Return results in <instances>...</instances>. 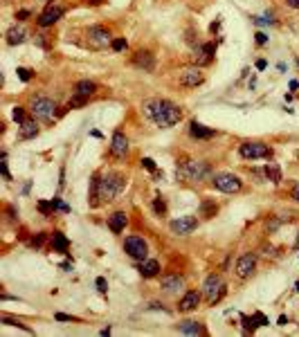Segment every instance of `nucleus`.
<instances>
[{"label": "nucleus", "mask_w": 299, "mask_h": 337, "mask_svg": "<svg viewBox=\"0 0 299 337\" xmlns=\"http://www.w3.org/2000/svg\"><path fill=\"white\" fill-rule=\"evenodd\" d=\"M254 317L259 319L261 326H268V324H270V322H268V317H265V315H261V313H254Z\"/></svg>", "instance_id": "43"}, {"label": "nucleus", "mask_w": 299, "mask_h": 337, "mask_svg": "<svg viewBox=\"0 0 299 337\" xmlns=\"http://www.w3.org/2000/svg\"><path fill=\"white\" fill-rule=\"evenodd\" d=\"M25 36H27V32H25L23 27H11V30L7 32V43L9 45H20L25 41Z\"/></svg>", "instance_id": "24"}, {"label": "nucleus", "mask_w": 299, "mask_h": 337, "mask_svg": "<svg viewBox=\"0 0 299 337\" xmlns=\"http://www.w3.org/2000/svg\"><path fill=\"white\" fill-rule=\"evenodd\" d=\"M263 176L268 178L270 182H275V185H277V182H281V169L277 164H268L263 169Z\"/></svg>", "instance_id": "26"}, {"label": "nucleus", "mask_w": 299, "mask_h": 337, "mask_svg": "<svg viewBox=\"0 0 299 337\" xmlns=\"http://www.w3.org/2000/svg\"><path fill=\"white\" fill-rule=\"evenodd\" d=\"M293 198H295V200L299 202V185H297V187H295V189H293Z\"/></svg>", "instance_id": "48"}, {"label": "nucleus", "mask_w": 299, "mask_h": 337, "mask_svg": "<svg viewBox=\"0 0 299 337\" xmlns=\"http://www.w3.org/2000/svg\"><path fill=\"white\" fill-rule=\"evenodd\" d=\"M95 90H97V83H95V81H79L77 86H74V93H77V95H84V97H90V95H95Z\"/></svg>", "instance_id": "25"}, {"label": "nucleus", "mask_w": 299, "mask_h": 337, "mask_svg": "<svg viewBox=\"0 0 299 337\" xmlns=\"http://www.w3.org/2000/svg\"><path fill=\"white\" fill-rule=\"evenodd\" d=\"M169 227H171L173 234L185 236V234H192V232L196 230V227H198V220L194 218V216H182V218L171 220V223H169Z\"/></svg>", "instance_id": "10"}, {"label": "nucleus", "mask_w": 299, "mask_h": 337, "mask_svg": "<svg viewBox=\"0 0 299 337\" xmlns=\"http://www.w3.org/2000/svg\"><path fill=\"white\" fill-rule=\"evenodd\" d=\"M297 245H299V236H297Z\"/></svg>", "instance_id": "52"}, {"label": "nucleus", "mask_w": 299, "mask_h": 337, "mask_svg": "<svg viewBox=\"0 0 299 337\" xmlns=\"http://www.w3.org/2000/svg\"><path fill=\"white\" fill-rule=\"evenodd\" d=\"M211 182H214V187L218 191H223V193H236V191H241V187H243L241 178L234 176V173H218V176L211 178Z\"/></svg>", "instance_id": "7"}, {"label": "nucleus", "mask_w": 299, "mask_h": 337, "mask_svg": "<svg viewBox=\"0 0 299 337\" xmlns=\"http://www.w3.org/2000/svg\"><path fill=\"white\" fill-rule=\"evenodd\" d=\"M11 117H14V122H16V124H23V122H25V112H23V108L16 106V108H14V112H11Z\"/></svg>", "instance_id": "34"}, {"label": "nucleus", "mask_w": 299, "mask_h": 337, "mask_svg": "<svg viewBox=\"0 0 299 337\" xmlns=\"http://www.w3.org/2000/svg\"><path fill=\"white\" fill-rule=\"evenodd\" d=\"M126 187V178L122 173H108L99 180V202H110L115 200Z\"/></svg>", "instance_id": "2"}, {"label": "nucleus", "mask_w": 299, "mask_h": 337, "mask_svg": "<svg viewBox=\"0 0 299 337\" xmlns=\"http://www.w3.org/2000/svg\"><path fill=\"white\" fill-rule=\"evenodd\" d=\"M126 151H128V140H126V135H124L122 131H117L113 135V140H110V155L124 157L126 155Z\"/></svg>", "instance_id": "15"}, {"label": "nucleus", "mask_w": 299, "mask_h": 337, "mask_svg": "<svg viewBox=\"0 0 299 337\" xmlns=\"http://www.w3.org/2000/svg\"><path fill=\"white\" fill-rule=\"evenodd\" d=\"M202 81H205V77H202L200 68H187L185 72L180 74V83L185 86V88H196V86H200Z\"/></svg>", "instance_id": "14"}, {"label": "nucleus", "mask_w": 299, "mask_h": 337, "mask_svg": "<svg viewBox=\"0 0 299 337\" xmlns=\"http://www.w3.org/2000/svg\"><path fill=\"white\" fill-rule=\"evenodd\" d=\"M128 218L124 211H115L113 216H110V220H108V225H110V230L115 232V234H119V232H124V227H126Z\"/></svg>", "instance_id": "21"}, {"label": "nucleus", "mask_w": 299, "mask_h": 337, "mask_svg": "<svg viewBox=\"0 0 299 337\" xmlns=\"http://www.w3.org/2000/svg\"><path fill=\"white\" fill-rule=\"evenodd\" d=\"M86 39H88V43L93 45V48H106L108 43H113V41H110V32H108L106 27H101V25H93V27H88Z\"/></svg>", "instance_id": "9"}, {"label": "nucleus", "mask_w": 299, "mask_h": 337, "mask_svg": "<svg viewBox=\"0 0 299 337\" xmlns=\"http://www.w3.org/2000/svg\"><path fill=\"white\" fill-rule=\"evenodd\" d=\"M178 331H180L182 335H205V328L198 322H182L180 326H178Z\"/></svg>", "instance_id": "22"}, {"label": "nucleus", "mask_w": 299, "mask_h": 337, "mask_svg": "<svg viewBox=\"0 0 299 337\" xmlns=\"http://www.w3.org/2000/svg\"><path fill=\"white\" fill-rule=\"evenodd\" d=\"M16 18H18V20H27V18H30V11H27V9H20L18 14H16Z\"/></svg>", "instance_id": "44"}, {"label": "nucleus", "mask_w": 299, "mask_h": 337, "mask_svg": "<svg viewBox=\"0 0 299 337\" xmlns=\"http://www.w3.org/2000/svg\"><path fill=\"white\" fill-rule=\"evenodd\" d=\"M110 48H113V52H124V49L128 48V43L124 39H115L113 43H110Z\"/></svg>", "instance_id": "33"}, {"label": "nucleus", "mask_w": 299, "mask_h": 337, "mask_svg": "<svg viewBox=\"0 0 299 337\" xmlns=\"http://www.w3.org/2000/svg\"><path fill=\"white\" fill-rule=\"evenodd\" d=\"M189 135L196 137V140H209V137H214V131H211V128H205L198 122H192L189 124Z\"/></svg>", "instance_id": "19"}, {"label": "nucleus", "mask_w": 299, "mask_h": 337, "mask_svg": "<svg viewBox=\"0 0 299 337\" xmlns=\"http://www.w3.org/2000/svg\"><path fill=\"white\" fill-rule=\"evenodd\" d=\"M279 223H281V220H279V218H272V220H270V223H268V225H265V227H268V230H270V232H275V230H277V227H279Z\"/></svg>", "instance_id": "42"}, {"label": "nucleus", "mask_w": 299, "mask_h": 337, "mask_svg": "<svg viewBox=\"0 0 299 337\" xmlns=\"http://www.w3.org/2000/svg\"><path fill=\"white\" fill-rule=\"evenodd\" d=\"M295 290H297V292H299V284H297V286H295Z\"/></svg>", "instance_id": "51"}, {"label": "nucleus", "mask_w": 299, "mask_h": 337, "mask_svg": "<svg viewBox=\"0 0 299 337\" xmlns=\"http://www.w3.org/2000/svg\"><path fill=\"white\" fill-rule=\"evenodd\" d=\"M97 288H99V292H106L108 284H106V279L103 277H97Z\"/></svg>", "instance_id": "39"}, {"label": "nucleus", "mask_w": 299, "mask_h": 337, "mask_svg": "<svg viewBox=\"0 0 299 337\" xmlns=\"http://www.w3.org/2000/svg\"><path fill=\"white\" fill-rule=\"evenodd\" d=\"M142 166H144V169H147V171L155 173V162H153L151 157H144V160H142Z\"/></svg>", "instance_id": "36"}, {"label": "nucleus", "mask_w": 299, "mask_h": 337, "mask_svg": "<svg viewBox=\"0 0 299 337\" xmlns=\"http://www.w3.org/2000/svg\"><path fill=\"white\" fill-rule=\"evenodd\" d=\"M202 292H205L207 303H218L223 299V294L227 292L225 281L221 279V274H209L202 284Z\"/></svg>", "instance_id": "3"}, {"label": "nucleus", "mask_w": 299, "mask_h": 337, "mask_svg": "<svg viewBox=\"0 0 299 337\" xmlns=\"http://www.w3.org/2000/svg\"><path fill=\"white\" fill-rule=\"evenodd\" d=\"M198 301H200V292H196V290H189V292L182 294L180 303H178V310H180V313H192V310H196Z\"/></svg>", "instance_id": "16"}, {"label": "nucleus", "mask_w": 299, "mask_h": 337, "mask_svg": "<svg viewBox=\"0 0 299 337\" xmlns=\"http://www.w3.org/2000/svg\"><path fill=\"white\" fill-rule=\"evenodd\" d=\"M124 249H126V254L131 256V259H138V261H144L147 259V241L140 239V236H128L126 241H124Z\"/></svg>", "instance_id": "8"}, {"label": "nucleus", "mask_w": 299, "mask_h": 337, "mask_svg": "<svg viewBox=\"0 0 299 337\" xmlns=\"http://www.w3.org/2000/svg\"><path fill=\"white\" fill-rule=\"evenodd\" d=\"M162 288H164V292L173 294L185 288V279L178 277V274H167V277H162Z\"/></svg>", "instance_id": "17"}, {"label": "nucleus", "mask_w": 299, "mask_h": 337, "mask_svg": "<svg viewBox=\"0 0 299 337\" xmlns=\"http://www.w3.org/2000/svg\"><path fill=\"white\" fill-rule=\"evenodd\" d=\"M56 319H59V322H70V319H74V317H70V315H65V313H56Z\"/></svg>", "instance_id": "45"}, {"label": "nucleus", "mask_w": 299, "mask_h": 337, "mask_svg": "<svg viewBox=\"0 0 299 337\" xmlns=\"http://www.w3.org/2000/svg\"><path fill=\"white\" fill-rule=\"evenodd\" d=\"M144 112L153 124H157L162 128L176 126L182 119V110L169 99H151V101L144 103Z\"/></svg>", "instance_id": "1"}, {"label": "nucleus", "mask_w": 299, "mask_h": 337, "mask_svg": "<svg viewBox=\"0 0 299 337\" xmlns=\"http://www.w3.org/2000/svg\"><path fill=\"white\" fill-rule=\"evenodd\" d=\"M16 72H18L20 81H30V79H32V72H30V70H25V68H18V70H16Z\"/></svg>", "instance_id": "37"}, {"label": "nucleus", "mask_w": 299, "mask_h": 337, "mask_svg": "<svg viewBox=\"0 0 299 337\" xmlns=\"http://www.w3.org/2000/svg\"><path fill=\"white\" fill-rule=\"evenodd\" d=\"M2 322L7 324V326H18V328H25L23 324L18 322V319H14V317H9V315H2Z\"/></svg>", "instance_id": "35"}, {"label": "nucleus", "mask_w": 299, "mask_h": 337, "mask_svg": "<svg viewBox=\"0 0 299 337\" xmlns=\"http://www.w3.org/2000/svg\"><path fill=\"white\" fill-rule=\"evenodd\" d=\"M99 180H101V178L95 176L93 182H90V205H93V207L101 205V202H99Z\"/></svg>", "instance_id": "27"}, {"label": "nucleus", "mask_w": 299, "mask_h": 337, "mask_svg": "<svg viewBox=\"0 0 299 337\" xmlns=\"http://www.w3.org/2000/svg\"><path fill=\"white\" fill-rule=\"evenodd\" d=\"M68 247H70V241L65 239L63 234H61V232H54L52 234V249L54 252H68Z\"/></svg>", "instance_id": "23"}, {"label": "nucleus", "mask_w": 299, "mask_h": 337, "mask_svg": "<svg viewBox=\"0 0 299 337\" xmlns=\"http://www.w3.org/2000/svg\"><path fill=\"white\" fill-rule=\"evenodd\" d=\"M288 324V317H279V326H286Z\"/></svg>", "instance_id": "50"}, {"label": "nucleus", "mask_w": 299, "mask_h": 337, "mask_svg": "<svg viewBox=\"0 0 299 337\" xmlns=\"http://www.w3.org/2000/svg\"><path fill=\"white\" fill-rule=\"evenodd\" d=\"M39 135V124L34 119H25L20 124V140H32V137Z\"/></svg>", "instance_id": "20"}, {"label": "nucleus", "mask_w": 299, "mask_h": 337, "mask_svg": "<svg viewBox=\"0 0 299 337\" xmlns=\"http://www.w3.org/2000/svg\"><path fill=\"white\" fill-rule=\"evenodd\" d=\"M88 103V97H84V95H74L72 99L68 101V108H81Z\"/></svg>", "instance_id": "30"}, {"label": "nucleus", "mask_w": 299, "mask_h": 337, "mask_svg": "<svg viewBox=\"0 0 299 337\" xmlns=\"http://www.w3.org/2000/svg\"><path fill=\"white\" fill-rule=\"evenodd\" d=\"M63 11L65 9L61 5H48V7H45V11L41 14L39 25H41V27H50V25H54L56 20L61 18V16H63Z\"/></svg>", "instance_id": "13"}, {"label": "nucleus", "mask_w": 299, "mask_h": 337, "mask_svg": "<svg viewBox=\"0 0 299 337\" xmlns=\"http://www.w3.org/2000/svg\"><path fill=\"white\" fill-rule=\"evenodd\" d=\"M256 270V256L254 254H243L236 263V277L239 279H250Z\"/></svg>", "instance_id": "11"}, {"label": "nucleus", "mask_w": 299, "mask_h": 337, "mask_svg": "<svg viewBox=\"0 0 299 337\" xmlns=\"http://www.w3.org/2000/svg\"><path fill=\"white\" fill-rule=\"evenodd\" d=\"M30 110H32V115H34L36 119L48 122V119H52L54 115H56V103H54L50 97H34L32 99Z\"/></svg>", "instance_id": "5"}, {"label": "nucleus", "mask_w": 299, "mask_h": 337, "mask_svg": "<svg viewBox=\"0 0 299 337\" xmlns=\"http://www.w3.org/2000/svg\"><path fill=\"white\" fill-rule=\"evenodd\" d=\"M241 322H243V328H246L248 333H254L256 328L261 326V324H259V319H256L254 315H252V317H241Z\"/></svg>", "instance_id": "29"}, {"label": "nucleus", "mask_w": 299, "mask_h": 337, "mask_svg": "<svg viewBox=\"0 0 299 337\" xmlns=\"http://www.w3.org/2000/svg\"><path fill=\"white\" fill-rule=\"evenodd\" d=\"M286 2H288L293 9H299V0H286Z\"/></svg>", "instance_id": "47"}, {"label": "nucleus", "mask_w": 299, "mask_h": 337, "mask_svg": "<svg viewBox=\"0 0 299 337\" xmlns=\"http://www.w3.org/2000/svg\"><path fill=\"white\" fill-rule=\"evenodd\" d=\"M153 211H155L157 216H164L167 214V202L162 200V198H155V200H153Z\"/></svg>", "instance_id": "31"}, {"label": "nucleus", "mask_w": 299, "mask_h": 337, "mask_svg": "<svg viewBox=\"0 0 299 337\" xmlns=\"http://www.w3.org/2000/svg\"><path fill=\"white\" fill-rule=\"evenodd\" d=\"M138 272L142 274V277H147V279H151V277H155V274H160V263L157 261H140V265H138Z\"/></svg>", "instance_id": "18"}, {"label": "nucleus", "mask_w": 299, "mask_h": 337, "mask_svg": "<svg viewBox=\"0 0 299 337\" xmlns=\"http://www.w3.org/2000/svg\"><path fill=\"white\" fill-rule=\"evenodd\" d=\"M265 43H268V36L263 32H256V45H265Z\"/></svg>", "instance_id": "41"}, {"label": "nucleus", "mask_w": 299, "mask_h": 337, "mask_svg": "<svg viewBox=\"0 0 299 337\" xmlns=\"http://www.w3.org/2000/svg\"><path fill=\"white\" fill-rule=\"evenodd\" d=\"M216 211H218V205H216V202H211V200H205L200 205V216H205V218H211Z\"/></svg>", "instance_id": "28"}, {"label": "nucleus", "mask_w": 299, "mask_h": 337, "mask_svg": "<svg viewBox=\"0 0 299 337\" xmlns=\"http://www.w3.org/2000/svg\"><path fill=\"white\" fill-rule=\"evenodd\" d=\"M43 243H45V234H39L36 239H32V245H34V247H41Z\"/></svg>", "instance_id": "40"}, {"label": "nucleus", "mask_w": 299, "mask_h": 337, "mask_svg": "<svg viewBox=\"0 0 299 337\" xmlns=\"http://www.w3.org/2000/svg\"><path fill=\"white\" fill-rule=\"evenodd\" d=\"M133 65L144 70V72H153L155 70V56L149 49H140V52L133 54Z\"/></svg>", "instance_id": "12"}, {"label": "nucleus", "mask_w": 299, "mask_h": 337, "mask_svg": "<svg viewBox=\"0 0 299 337\" xmlns=\"http://www.w3.org/2000/svg\"><path fill=\"white\" fill-rule=\"evenodd\" d=\"M182 178H187V180H209L211 178V166L207 164V162H185L180 169Z\"/></svg>", "instance_id": "4"}, {"label": "nucleus", "mask_w": 299, "mask_h": 337, "mask_svg": "<svg viewBox=\"0 0 299 337\" xmlns=\"http://www.w3.org/2000/svg\"><path fill=\"white\" fill-rule=\"evenodd\" d=\"M239 153H241V157H246V160H261V157L272 155V148L263 142H243Z\"/></svg>", "instance_id": "6"}, {"label": "nucleus", "mask_w": 299, "mask_h": 337, "mask_svg": "<svg viewBox=\"0 0 299 337\" xmlns=\"http://www.w3.org/2000/svg\"><path fill=\"white\" fill-rule=\"evenodd\" d=\"M265 68H268V63H265L263 59H259V61H256V70H265Z\"/></svg>", "instance_id": "46"}, {"label": "nucleus", "mask_w": 299, "mask_h": 337, "mask_svg": "<svg viewBox=\"0 0 299 337\" xmlns=\"http://www.w3.org/2000/svg\"><path fill=\"white\" fill-rule=\"evenodd\" d=\"M86 2H88V5H101L103 0H86Z\"/></svg>", "instance_id": "49"}, {"label": "nucleus", "mask_w": 299, "mask_h": 337, "mask_svg": "<svg viewBox=\"0 0 299 337\" xmlns=\"http://www.w3.org/2000/svg\"><path fill=\"white\" fill-rule=\"evenodd\" d=\"M54 209H56V207H54V202H45V200H41V202H39V211H41V214L52 216V214H54Z\"/></svg>", "instance_id": "32"}, {"label": "nucleus", "mask_w": 299, "mask_h": 337, "mask_svg": "<svg viewBox=\"0 0 299 337\" xmlns=\"http://www.w3.org/2000/svg\"><path fill=\"white\" fill-rule=\"evenodd\" d=\"M52 202H54V207H56V209H59V211H65V214H68V211H70V207L65 205V202H61L59 198H54Z\"/></svg>", "instance_id": "38"}]
</instances>
